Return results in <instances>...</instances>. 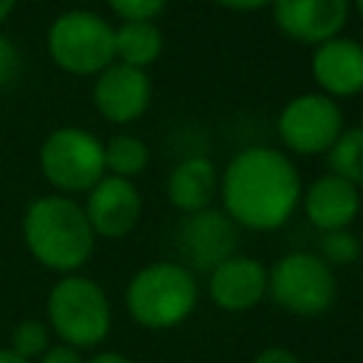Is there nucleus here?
<instances>
[{"label":"nucleus","mask_w":363,"mask_h":363,"mask_svg":"<svg viewBox=\"0 0 363 363\" xmlns=\"http://www.w3.org/2000/svg\"><path fill=\"white\" fill-rule=\"evenodd\" d=\"M111 11L122 17V23H139V20H153L167 0H108Z\"/></svg>","instance_id":"22"},{"label":"nucleus","mask_w":363,"mask_h":363,"mask_svg":"<svg viewBox=\"0 0 363 363\" xmlns=\"http://www.w3.org/2000/svg\"><path fill=\"white\" fill-rule=\"evenodd\" d=\"M312 77L326 96H354L363 91V45L349 37H332L312 54Z\"/></svg>","instance_id":"14"},{"label":"nucleus","mask_w":363,"mask_h":363,"mask_svg":"<svg viewBox=\"0 0 363 363\" xmlns=\"http://www.w3.org/2000/svg\"><path fill=\"white\" fill-rule=\"evenodd\" d=\"M51 346V329L48 323L37 320V318H26L11 329V352L20 354L23 360H40V354Z\"/></svg>","instance_id":"20"},{"label":"nucleus","mask_w":363,"mask_h":363,"mask_svg":"<svg viewBox=\"0 0 363 363\" xmlns=\"http://www.w3.org/2000/svg\"><path fill=\"white\" fill-rule=\"evenodd\" d=\"M48 329L74 349L99 346L111 332V301L105 289L85 275H62L45 298Z\"/></svg>","instance_id":"4"},{"label":"nucleus","mask_w":363,"mask_h":363,"mask_svg":"<svg viewBox=\"0 0 363 363\" xmlns=\"http://www.w3.org/2000/svg\"><path fill=\"white\" fill-rule=\"evenodd\" d=\"M20 68H23L20 48H17L6 34H0V91L11 88V85L17 82Z\"/></svg>","instance_id":"23"},{"label":"nucleus","mask_w":363,"mask_h":363,"mask_svg":"<svg viewBox=\"0 0 363 363\" xmlns=\"http://www.w3.org/2000/svg\"><path fill=\"white\" fill-rule=\"evenodd\" d=\"M82 210L94 235L122 238L142 218V196L130 179H119L108 173L88 190Z\"/></svg>","instance_id":"9"},{"label":"nucleus","mask_w":363,"mask_h":363,"mask_svg":"<svg viewBox=\"0 0 363 363\" xmlns=\"http://www.w3.org/2000/svg\"><path fill=\"white\" fill-rule=\"evenodd\" d=\"M14 6H17V0H0V23L14 11Z\"/></svg>","instance_id":"29"},{"label":"nucleus","mask_w":363,"mask_h":363,"mask_svg":"<svg viewBox=\"0 0 363 363\" xmlns=\"http://www.w3.org/2000/svg\"><path fill=\"white\" fill-rule=\"evenodd\" d=\"M88 363H130V357H125V354H119V352H99V354H94Z\"/></svg>","instance_id":"27"},{"label":"nucleus","mask_w":363,"mask_h":363,"mask_svg":"<svg viewBox=\"0 0 363 363\" xmlns=\"http://www.w3.org/2000/svg\"><path fill=\"white\" fill-rule=\"evenodd\" d=\"M176 244H179V252L196 269L213 272L221 261L235 255L238 233H235V224L224 213L204 207L199 213H187L184 221H179Z\"/></svg>","instance_id":"10"},{"label":"nucleus","mask_w":363,"mask_h":363,"mask_svg":"<svg viewBox=\"0 0 363 363\" xmlns=\"http://www.w3.org/2000/svg\"><path fill=\"white\" fill-rule=\"evenodd\" d=\"M37 363H85V360H82L79 349L65 346V343H54V346H48V349L40 354Z\"/></svg>","instance_id":"24"},{"label":"nucleus","mask_w":363,"mask_h":363,"mask_svg":"<svg viewBox=\"0 0 363 363\" xmlns=\"http://www.w3.org/2000/svg\"><path fill=\"white\" fill-rule=\"evenodd\" d=\"M45 51L57 68L74 77H96L113 62V28L88 9H71L51 20Z\"/></svg>","instance_id":"5"},{"label":"nucleus","mask_w":363,"mask_h":363,"mask_svg":"<svg viewBox=\"0 0 363 363\" xmlns=\"http://www.w3.org/2000/svg\"><path fill=\"white\" fill-rule=\"evenodd\" d=\"M213 3H218L224 9H233V11H255V9L269 6L272 0H213Z\"/></svg>","instance_id":"26"},{"label":"nucleus","mask_w":363,"mask_h":363,"mask_svg":"<svg viewBox=\"0 0 363 363\" xmlns=\"http://www.w3.org/2000/svg\"><path fill=\"white\" fill-rule=\"evenodd\" d=\"M329 170L332 176L354 187L363 184V125L340 130V136L329 147Z\"/></svg>","instance_id":"19"},{"label":"nucleus","mask_w":363,"mask_h":363,"mask_svg":"<svg viewBox=\"0 0 363 363\" xmlns=\"http://www.w3.org/2000/svg\"><path fill=\"white\" fill-rule=\"evenodd\" d=\"M105 170H111V176H119V179H130L136 173H142L147 167V145L133 136V133H116L111 136L105 145Z\"/></svg>","instance_id":"18"},{"label":"nucleus","mask_w":363,"mask_h":363,"mask_svg":"<svg viewBox=\"0 0 363 363\" xmlns=\"http://www.w3.org/2000/svg\"><path fill=\"white\" fill-rule=\"evenodd\" d=\"M40 170L60 196L88 193L105 176L102 142L85 128H57L40 147Z\"/></svg>","instance_id":"6"},{"label":"nucleus","mask_w":363,"mask_h":363,"mask_svg":"<svg viewBox=\"0 0 363 363\" xmlns=\"http://www.w3.org/2000/svg\"><path fill=\"white\" fill-rule=\"evenodd\" d=\"M352 3H354V9H357V14L363 17V0H352Z\"/></svg>","instance_id":"30"},{"label":"nucleus","mask_w":363,"mask_h":363,"mask_svg":"<svg viewBox=\"0 0 363 363\" xmlns=\"http://www.w3.org/2000/svg\"><path fill=\"white\" fill-rule=\"evenodd\" d=\"M360 255V241L354 233L349 230H332V233H323L320 235V258L326 264H335V267H346L352 261H357Z\"/></svg>","instance_id":"21"},{"label":"nucleus","mask_w":363,"mask_h":363,"mask_svg":"<svg viewBox=\"0 0 363 363\" xmlns=\"http://www.w3.org/2000/svg\"><path fill=\"white\" fill-rule=\"evenodd\" d=\"M335 272L332 267L312 252H286L267 272V295L289 312L301 318L323 315L335 303Z\"/></svg>","instance_id":"7"},{"label":"nucleus","mask_w":363,"mask_h":363,"mask_svg":"<svg viewBox=\"0 0 363 363\" xmlns=\"http://www.w3.org/2000/svg\"><path fill=\"white\" fill-rule=\"evenodd\" d=\"M199 301V284L184 264L156 261L142 267L125 289L130 318L145 329L179 326Z\"/></svg>","instance_id":"3"},{"label":"nucleus","mask_w":363,"mask_h":363,"mask_svg":"<svg viewBox=\"0 0 363 363\" xmlns=\"http://www.w3.org/2000/svg\"><path fill=\"white\" fill-rule=\"evenodd\" d=\"M0 363H28V360H23L20 354H14L11 349H0Z\"/></svg>","instance_id":"28"},{"label":"nucleus","mask_w":363,"mask_h":363,"mask_svg":"<svg viewBox=\"0 0 363 363\" xmlns=\"http://www.w3.org/2000/svg\"><path fill=\"white\" fill-rule=\"evenodd\" d=\"M267 267L250 255H230L210 272V298L224 312H247L267 295Z\"/></svg>","instance_id":"13"},{"label":"nucleus","mask_w":363,"mask_h":363,"mask_svg":"<svg viewBox=\"0 0 363 363\" xmlns=\"http://www.w3.org/2000/svg\"><path fill=\"white\" fill-rule=\"evenodd\" d=\"M23 244L40 267L74 275L94 255L96 235L82 204L71 196L48 193L28 201L23 213Z\"/></svg>","instance_id":"2"},{"label":"nucleus","mask_w":363,"mask_h":363,"mask_svg":"<svg viewBox=\"0 0 363 363\" xmlns=\"http://www.w3.org/2000/svg\"><path fill=\"white\" fill-rule=\"evenodd\" d=\"M252 363H301V360L289 349H284V346H269V349L258 352Z\"/></svg>","instance_id":"25"},{"label":"nucleus","mask_w":363,"mask_h":363,"mask_svg":"<svg viewBox=\"0 0 363 363\" xmlns=\"http://www.w3.org/2000/svg\"><path fill=\"white\" fill-rule=\"evenodd\" d=\"M303 213L320 233L349 230V224L360 213V193L354 184L337 176H320L303 193Z\"/></svg>","instance_id":"15"},{"label":"nucleus","mask_w":363,"mask_h":363,"mask_svg":"<svg viewBox=\"0 0 363 363\" xmlns=\"http://www.w3.org/2000/svg\"><path fill=\"white\" fill-rule=\"evenodd\" d=\"M164 45V37L153 20H139V23H122L113 28V60L130 68H147L150 62L159 60Z\"/></svg>","instance_id":"17"},{"label":"nucleus","mask_w":363,"mask_h":363,"mask_svg":"<svg viewBox=\"0 0 363 363\" xmlns=\"http://www.w3.org/2000/svg\"><path fill=\"white\" fill-rule=\"evenodd\" d=\"M218 187L227 218L258 233L286 224L301 199V176L292 159L267 145L238 150L227 162Z\"/></svg>","instance_id":"1"},{"label":"nucleus","mask_w":363,"mask_h":363,"mask_svg":"<svg viewBox=\"0 0 363 363\" xmlns=\"http://www.w3.org/2000/svg\"><path fill=\"white\" fill-rule=\"evenodd\" d=\"M216 190H218V173L213 162L204 156H190L179 162L167 176V199L184 216L210 207Z\"/></svg>","instance_id":"16"},{"label":"nucleus","mask_w":363,"mask_h":363,"mask_svg":"<svg viewBox=\"0 0 363 363\" xmlns=\"http://www.w3.org/2000/svg\"><path fill=\"white\" fill-rule=\"evenodd\" d=\"M343 130V113L337 102L326 94H303L284 105L278 113L281 142L301 156L323 153L335 145Z\"/></svg>","instance_id":"8"},{"label":"nucleus","mask_w":363,"mask_h":363,"mask_svg":"<svg viewBox=\"0 0 363 363\" xmlns=\"http://www.w3.org/2000/svg\"><path fill=\"white\" fill-rule=\"evenodd\" d=\"M272 17L289 40L320 45L346 26L349 0H272Z\"/></svg>","instance_id":"12"},{"label":"nucleus","mask_w":363,"mask_h":363,"mask_svg":"<svg viewBox=\"0 0 363 363\" xmlns=\"http://www.w3.org/2000/svg\"><path fill=\"white\" fill-rule=\"evenodd\" d=\"M94 108L113 125L136 122L150 105V79L142 68H130L122 62H111L96 74L94 82Z\"/></svg>","instance_id":"11"}]
</instances>
